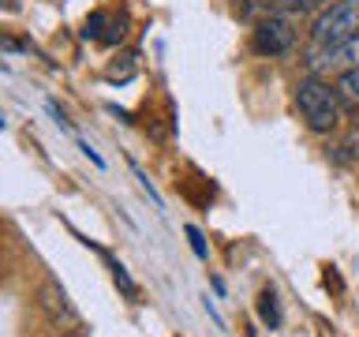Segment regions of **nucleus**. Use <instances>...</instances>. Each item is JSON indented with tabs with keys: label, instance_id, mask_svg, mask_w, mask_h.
Masks as SVG:
<instances>
[{
	"label": "nucleus",
	"instance_id": "39448f33",
	"mask_svg": "<svg viewBox=\"0 0 359 337\" xmlns=\"http://www.w3.org/2000/svg\"><path fill=\"white\" fill-rule=\"evenodd\" d=\"M258 315H262V322L273 330V326H280V308H277V296L273 289H266L262 296H258Z\"/></svg>",
	"mask_w": 359,
	"mask_h": 337
},
{
	"label": "nucleus",
	"instance_id": "423d86ee",
	"mask_svg": "<svg viewBox=\"0 0 359 337\" xmlns=\"http://www.w3.org/2000/svg\"><path fill=\"white\" fill-rule=\"evenodd\" d=\"M112 277H116V285H123V292H128V296H135V292H139V289H135V281L128 277V270H123L120 263L112 266Z\"/></svg>",
	"mask_w": 359,
	"mask_h": 337
},
{
	"label": "nucleus",
	"instance_id": "6e6552de",
	"mask_svg": "<svg viewBox=\"0 0 359 337\" xmlns=\"http://www.w3.org/2000/svg\"><path fill=\"white\" fill-rule=\"evenodd\" d=\"M285 4H288V8H299V11H303V8H314V4H318V0H285Z\"/></svg>",
	"mask_w": 359,
	"mask_h": 337
},
{
	"label": "nucleus",
	"instance_id": "7ed1b4c3",
	"mask_svg": "<svg viewBox=\"0 0 359 337\" xmlns=\"http://www.w3.org/2000/svg\"><path fill=\"white\" fill-rule=\"evenodd\" d=\"M292 41H296V22L288 15H266L255 30V53H262V56L288 53Z\"/></svg>",
	"mask_w": 359,
	"mask_h": 337
},
{
	"label": "nucleus",
	"instance_id": "20e7f679",
	"mask_svg": "<svg viewBox=\"0 0 359 337\" xmlns=\"http://www.w3.org/2000/svg\"><path fill=\"white\" fill-rule=\"evenodd\" d=\"M337 98H341L344 109H359V64L341 72V79H337Z\"/></svg>",
	"mask_w": 359,
	"mask_h": 337
},
{
	"label": "nucleus",
	"instance_id": "f257e3e1",
	"mask_svg": "<svg viewBox=\"0 0 359 337\" xmlns=\"http://www.w3.org/2000/svg\"><path fill=\"white\" fill-rule=\"evenodd\" d=\"M296 109H299V117L307 120V128L318 131V135L333 131L337 124H341V112H344L341 98H337V86L322 83V79H314V75L296 83Z\"/></svg>",
	"mask_w": 359,
	"mask_h": 337
},
{
	"label": "nucleus",
	"instance_id": "f03ea898",
	"mask_svg": "<svg viewBox=\"0 0 359 337\" xmlns=\"http://www.w3.org/2000/svg\"><path fill=\"white\" fill-rule=\"evenodd\" d=\"M352 41H359V0H333L314 19L311 49H341V45Z\"/></svg>",
	"mask_w": 359,
	"mask_h": 337
},
{
	"label": "nucleus",
	"instance_id": "0eeeda50",
	"mask_svg": "<svg viewBox=\"0 0 359 337\" xmlns=\"http://www.w3.org/2000/svg\"><path fill=\"white\" fill-rule=\"evenodd\" d=\"M187 240H191V247H195L198 258H206V240H202V232L195 229V225H187Z\"/></svg>",
	"mask_w": 359,
	"mask_h": 337
}]
</instances>
